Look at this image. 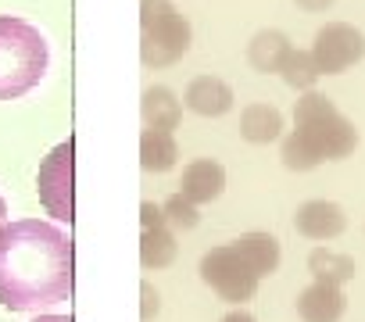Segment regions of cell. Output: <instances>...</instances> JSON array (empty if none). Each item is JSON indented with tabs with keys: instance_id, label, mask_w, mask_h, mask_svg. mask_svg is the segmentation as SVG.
<instances>
[{
	"instance_id": "obj_1",
	"label": "cell",
	"mask_w": 365,
	"mask_h": 322,
	"mask_svg": "<svg viewBox=\"0 0 365 322\" xmlns=\"http://www.w3.org/2000/svg\"><path fill=\"white\" fill-rule=\"evenodd\" d=\"M72 290V237L40 219L0 226V304L8 311H40L68 301Z\"/></svg>"
},
{
	"instance_id": "obj_2",
	"label": "cell",
	"mask_w": 365,
	"mask_h": 322,
	"mask_svg": "<svg viewBox=\"0 0 365 322\" xmlns=\"http://www.w3.org/2000/svg\"><path fill=\"white\" fill-rule=\"evenodd\" d=\"M354 143L358 133L351 129V122L340 118L326 97L312 93L297 108V133L287 143V165L308 169L322 157H344L347 150H354Z\"/></svg>"
},
{
	"instance_id": "obj_3",
	"label": "cell",
	"mask_w": 365,
	"mask_h": 322,
	"mask_svg": "<svg viewBox=\"0 0 365 322\" xmlns=\"http://www.w3.org/2000/svg\"><path fill=\"white\" fill-rule=\"evenodd\" d=\"M51 65L47 36L15 15H0V100L29 93Z\"/></svg>"
},
{
	"instance_id": "obj_4",
	"label": "cell",
	"mask_w": 365,
	"mask_h": 322,
	"mask_svg": "<svg viewBox=\"0 0 365 322\" xmlns=\"http://www.w3.org/2000/svg\"><path fill=\"white\" fill-rule=\"evenodd\" d=\"M201 276H205V283H208L212 290H219V294H222L226 301H233V304L247 301V297L255 294L258 279H262V272L255 269V261L247 258V251H244L237 240L226 244V247L208 251V254L201 258Z\"/></svg>"
},
{
	"instance_id": "obj_5",
	"label": "cell",
	"mask_w": 365,
	"mask_h": 322,
	"mask_svg": "<svg viewBox=\"0 0 365 322\" xmlns=\"http://www.w3.org/2000/svg\"><path fill=\"white\" fill-rule=\"evenodd\" d=\"M72 157H76L72 140L58 143L43 157L40 176H36L40 201H43L47 215H54L58 222H72V215H76V204H72Z\"/></svg>"
},
{
	"instance_id": "obj_6",
	"label": "cell",
	"mask_w": 365,
	"mask_h": 322,
	"mask_svg": "<svg viewBox=\"0 0 365 322\" xmlns=\"http://www.w3.org/2000/svg\"><path fill=\"white\" fill-rule=\"evenodd\" d=\"M365 54V36L351 26H326L315 40V68L319 72H344Z\"/></svg>"
},
{
	"instance_id": "obj_7",
	"label": "cell",
	"mask_w": 365,
	"mask_h": 322,
	"mask_svg": "<svg viewBox=\"0 0 365 322\" xmlns=\"http://www.w3.org/2000/svg\"><path fill=\"white\" fill-rule=\"evenodd\" d=\"M297 315H301L304 322H336V318L344 315V294H340V286L315 279V283L301 294Z\"/></svg>"
},
{
	"instance_id": "obj_8",
	"label": "cell",
	"mask_w": 365,
	"mask_h": 322,
	"mask_svg": "<svg viewBox=\"0 0 365 322\" xmlns=\"http://www.w3.org/2000/svg\"><path fill=\"white\" fill-rule=\"evenodd\" d=\"M297 229L308 240H333L336 233H344V212L329 201H308L297 212Z\"/></svg>"
},
{
	"instance_id": "obj_9",
	"label": "cell",
	"mask_w": 365,
	"mask_h": 322,
	"mask_svg": "<svg viewBox=\"0 0 365 322\" xmlns=\"http://www.w3.org/2000/svg\"><path fill=\"white\" fill-rule=\"evenodd\" d=\"M182 194L190 201H212L222 194V169L212 165V161H197V165L187 169L182 176Z\"/></svg>"
},
{
	"instance_id": "obj_10",
	"label": "cell",
	"mask_w": 365,
	"mask_h": 322,
	"mask_svg": "<svg viewBox=\"0 0 365 322\" xmlns=\"http://www.w3.org/2000/svg\"><path fill=\"white\" fill-rule=\"evenodd\" d=\"M308 265H312V272H315V279H319V283H333V286H340V283L354 279V272H358V265H354L347 254L322 251V247H319V251H312Z\"/></svg>"
},
{
	"instance_id": "obj_11",
	"label": "cell",
	"mask_w": 365,
	"mask_h": 322,
	"mask_svg": "<svg viewBox=\"0 0 365 322\" xmlns=\"http://www.w3.org/2000/svg\"><path fill=\"white\" fill-rule=\"evenodd\" d=\"M187 100H190V108L201 111V115H219V111L230 108V90H226L222 83H215V79H197V83L190 86Z\"/></svg>"
},
{
	"instance_id": "obj_12",
	"label": "cell",
	"mask_w": 365,
	"mask_h": 322,
	"mask_svg": "<svg viewBox=\"0 0 365 322\" xmlns=\"http://www.w3.org/2000/svg\"><path fill=\"white\" fill-rule=\"evenodd\" d=\"M244 133L251 140H272L279 133V115L269 111V108H251L247 118H244Z\"/></svg>"
},
{
	"instance_id": "obj_13",
	"label": "cell",
	"mask_w": 365,
	"mask_h": 322,
	"mask_svg": "<svg viewBox=\"0 0 365 322\" xmlns=\"http://www.w3.org/2000/svg\"><path fill=\"white\" fill-rule=\"evenodd\" d=\"M143 261L147 265H165L172 261V240L168 237H147V247H143Z\"/></svg>"
},
{
	"instance_id": "obj_14",
	"label": "cell",
	"mask_w": 365,
	"mask_h": 322,
	"mask_svg": "<svg viewBox=\"0 0 365 322\" xmlns=\"http://www.w3.org/2000/svg\"><path fill=\"white\" fill-rule=\"evenodd\" d=\"M222 322H255V318H251V315H247L244 308H237V311H230V315H226Z\"/></svg>"
},
{
	"instance_id": "obj_15",
	"label": "cell",
	"mask_w": 365,
	"mask_h": 322,
	"mask_svg": "<svg viewBox=\"0 0 365 322\" xmlns=\"http://www.w3.org/2000/svg\"><path fill=\"white\" fill-rule=\"evenodd\" d=\"M33 322H72V315H40Z\"/></svg>"
},
{
	"instance_id": "obj_16",
	"label": "cell",
	"mask_w": 365,
	"mask_h": 322,
	"mask_svg": "<svg viewBox=\"0 0 365 322\" xmlns=\"http://www.w3.org/2000/svg\"><path fill=\"white\" fill-rule=\"evenodd\" d=\"M8 222V204H4V197H0V226Z\"/></svg>"
}]
</instances>
